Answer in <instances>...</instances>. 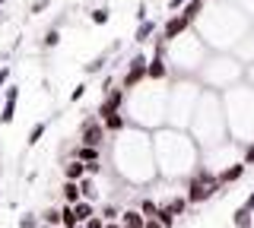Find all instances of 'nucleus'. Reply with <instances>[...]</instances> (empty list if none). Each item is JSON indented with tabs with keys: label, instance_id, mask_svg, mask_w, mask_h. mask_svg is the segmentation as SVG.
Listing matches in <instances>:
<instances>
[{
	"label": "nucleus",
	"instance_id": "obj_1",
	"mask_svg": "<svg viewBox=\"0 0 254 228\" xmlns=\"http://www.w3.org/2000/svg\"><path fill=\"white\" fill-rule=\"evenodd\" d=\"M108 130L105 124H102V117L89 111V117H86L83 124H79V146H92V149H102V143H105Z\"/></svg>",
	"mask_w": 254,
	"mask_h": 228
},
{
	"label": "nucleus",
	"instance_id": "obj_4",
	"mask_svg": "<svg viewBox=\"0 0 254 228\" xmlns=\"http://www.w3.org/2000/svg\"><path fill=\"white\" fill-rule=\"evenodd\" d=\"M127 95H130V92H127V89H121V86H118V89H111L108 95L99 101V108H95V114H99L102 121H105V117H111V114H121V108H124Z\"/></svg>",
	"mask_w": 254,
	"mask_h": 228
},
{
	"label": "nucleus",
	"instance_id": "obj_31",
	"mask_svg": "<svg viewBox=\"0 0 254 228\" xmlns=\"http://www.w3.org/2000/svg\"><path fill=\"white\" fill-rule=\"evenodd\" d=\"M188 3H190V0H169V13H175V10L181 13V10H185Z\"/></svg>",
	"mask_w": 254,
	"mask_h": 228
},
{
	"label": "nucleus",
	"instance_id": "obj_29",
	"mask_svg": "<svg viewBox=\"0 0 254 228\" xmlns=\"http://www.w3.org/2000/svg\"><path fill=\"white\" fill-rule=\"evenodd\" d=\"M149 19V6H146V0H140L137 3V22H146Z\"/></svg>",
	"mask_w": 254,
	"mask_h": 228
},
{
	"label": "nucleus",
	"instance_id": "obj_2",
	"mask_svg": "<svg viewBox=\"0 0 254 228\" xmlns=\"http://www.w3.org/2000/svg\"><path fill=\"white\" fill-rule=\"evenodd\" d=\"M146 67H149V57L143 51H137L130 60H127V70H124V76H121V89H127V92L140 89V83L146 80Z\"/></svg>",
	"mask_w": 254,
	"mask_h": 228
},
{
	"label": "nucleus",
	"instance_id": "obj_13",
	"mask_svg": "<svg viewBox=\"0 0 254 228\" xmlns=\"http://www.w3.org/2000/svg\"><path fill=\"white\" fill-rule=\"evenodd\" d=\"M121 225L124 228H146V216L140 209H124L121 212Z\"/></svg>",
	"mask_w": 254,
	"mask_h": 228
},
{
	"label": "nucleus",
	"instance_id": "obj_19",
	"mask_svg": "<svg viewBox=\"0 0 254 228\" xmlns=\"http://www.w3.org/2000/svg\"><path fill=\"white\" fill-rule=\"evenodd\" d=\"M45 130H48V121H38L35 127L29 130V139H26V146H29V149H32V146H38V143H42V137H45Z\"/></svg>",
	"mask_w": 254,
	"mask_h": 228
},
{
	"label": "nucleus",
	"instance_id": "obj_17",
	"mask_svg": "<svg viewBox=\"0 0 254 228\" xmlns=\"http://www.w3.org/2000/svg\"><path fill=\"white\" fill-rule=\"evenodd\" d=\"M232 228H254V212H248L245 206H238L232 212Z\"/></svg>",
	"mask_w": 254,
	"mask_h": 228
},
{
	"label": "nucleus",
	"instance_id": "obj_32",
	"mask_svg": "<svg viewBox=\"0 0 254 228\" xmlns=\"http://www.w3.org/2000/svg\"><path fill=\"white\" fill-rule=\"evenodd\" d=\"M86 171H89L92 178H99L102 175V162H86Z\"/></svg>",
	"mask_w": 254,
	"mask_h": 228
},
{
	"label": "nucleus",
	"instance_id": "obj_7",
	"mask_svg": "<svg viewBox=\"0 0 254 228\" xmlns=\"http://www.w3.org/2000/svg\"><path fill=\"white\" fill-rule=\"evenodd\" d=\"M159 32H162V26H159L156 19H146V22H137V32H133V42L137 45H146V42H156Z\"/></svg>",
	"mask_w": 254,
	"mask_h": 228
},
{
	"label": "nucleus",
	"instance_id": "obj_12",
	"mask_svg": "<svg viewBox=\"0 0 254 228\" xmlns=\"http://www.w3.org/2000/svg\"><path fill=\"white\" fill-rule=\"evenodd\" d=\"M61 196H64V203L76 206V203L83 200V187H79V181H64V187H61Z\"/></svg>",
	"mask_w": 254,
	"mask_h": 228
},
{
	"label": "nucleus",
	"instance_id": "obj_16",
	"mask_svg": "<svg viewBox=\"0 0 254 228\" xmlns=\"http://www.w3.org/2000/svg\"><path fill=\"white\" fill-rule=\"evenodd\" d=\"M38 216H42V225H45V228H61V225H64V216H61V209H54V206L42 209Z\"/></svg>",
	"mask_w": 254,
	"mask_h": 228
},
{
	"label": "nucleus",
	"instance_id": "obj_38",
	"mask_svg": "<svg viewBox=\"0 0 254 228\" xmlns=\"http://www.w3.org/2000/svg\"><path fill=\"white\" fill-rule=\"evenodd\" d=\"M3 3H6V0H0V6H3Z\"/></svg>",
	"mask_w": 254,
	"mask_h": 228
},
{
	"label": "nucleus",
	"instance_id": "obj_33",
	"mask_svg": "<svg viewBox=\"0 0 254 228\" xmlns=\"http://www.w3.org/2000/svg\"><path fill=\"white\" fill-rule=\"evenodd\" d=\"M10 73H13V67H0V86L6 89V83H10Z\"/></svg>",
	"mask_w": 254,
	"mask_h": 228
},
{
	"label": "nucleus",
	"instance_id": "obj_27",
	"mask_svg": "<svg viewBox=\"0 0 254 228\" xmlns=\"http://www.w3.org/2000/svg\"><path fill=\"white\" fill-rule=\"evenodd\" d=\"M190 206V203H188V196H175V200L169 203V209L175 212V216H185V209Z\"/></svg>",
	"mask_w": 254,
	"mask_h": 228
},
{
	"label": "nucleus",
	"instance_id": "obj_18",
	"mask_svg": "<svg viewBox=\"0 0 254 228\" xmlns=\"http://www.w3.org/2000/svg\"><path fill=\"white\" fill-rule=\"evenodd\" d=\"M79 187H83V200H89V203L99 200V184H95L92 175H86L83 181H79Z\"/></svg>",
	"mask_w": 254,
	"mask_h": 228
},
{
	"label": "nucleus",
	"instance_id": "obj_8",
	"mask_svg": "<svg viewBox=\"0 0 254 228\" xmlns=\"http://www.w3.org/2000/svg\"><path fill=\"white\" fill-rule=\"evenodd\" d=\"M245 171H248V165H245V162H232V165H226L222 171H216V178H219V184L226 187V184H235V181H242Z\"/></svg>",
	"mask_w": 254,
	"mask_h": 228
},
{
	"label": "nucleus",
	"instance_id": "obj_34",
	"mask_svg": "<svg viewBox=\"0 0 254 228\" xmlns=\"http://www.w3.org/2000/svg\"><path fill=\"white\" fill-rule=\"evenodd\" d=\"M48 3H51V0H35V3H32V13H42Z\"/></svg>",
	"mask_w": 254,
	"mask_h": 228
},
{
	"label": "nucleus",
	"instance_id": "obj_5",
	"mask_svg": "<svg viewBox=\"0 0 254 228\" xmlns=\"http://www.w3.org/2000/svg\"><path fill=\"white\" fill-rule=\"evenodd\" d=\"M216 193H222V187L219 184H200L197 178H190V184H188V203L190 206H200V203H206V200H213Z\"/></svg>",
	"mask_w": 254,
	"mask_h": 228
},
{
	"label": "nucleus",
	"instance_id": "obj_6",
	"mask_svg": "<svg viewBox=\"0 0 254 228\" xmlns=\"http://www.w3.org/2000/svg\"><path fill=\"white\" fill-rule=\"evenodd\" d=\"M16 101H19V86H6V89H3V108H0V127L13 124V117H16Z\"/></svg>",
	"mask_w": 254,
	"mask_h": 228
},
{
	"label": "nucleus",
	"instance_id": "obj_21",
	"mask_svg": "<svg viewBox=\"0 0 254 228\" xmlns=\"http://www.w3.org/2000/svg\"><path fill=\"white\" fill-rule=\"evenodd\" d=\"M58 45H61V29H58V26L45 29V35H42V48H58Z\"/></svg>",
	"mask_w": 254,
	"mask_h": 228
},
{
	"label": "nucleus",
	"instance_id": "obj_35",
	"mask_svg": "<svg viewBox=\"0 0 254 228\" xmlns=\"http://www.w3.org/2000/svg\"><path fill=\"white\" fill-rule=\"evenodd\" d=\"M242 206H245V209H248V212H254V190L248 193V200H245V203H242Z\"/></svg>",
	"mask_w": 254,
	"mask_h": 228
},
{
	"label": "nucleus",
	"instance_id": "obj_25",
	"mask_svg": "<svg viewBox=\"0 0 254 228\" xmlns=\"http://www.w3.org/2000/svg\"><path fill=\"white\" fill-rule=\"evenodd\" d=\"M19 228H42V216H35V212H22V216H19Z\"/></svg>",
	"mask_w": 254,
	"mask_h": 228
},
{
	"label": "nucleus",
	"instance_id": "obj_36",
	"mask_svg": "<svg viewBox=\"0 0 254 228\" xmlns=\"http://www.w3.org/2000/svg\"><path fill=\"white\" fill-rule=\"evenodd\" d=\"M146 228H165V225L159 222V219H146Z\"/></svg>",
	"mask_w": 254,
	"mask_h": 228
},
{
	"label": "nucleus",
	"instance_id": "obj_23",
	"mask_svg": "<svg viewBox=\"0 0 254 228\" xmlns=\"http://www.w3.org/2000/svg\"><path fill=\"white\" fill-rule=\"evenodd\" d=\"M159 209H162V206H159L156 200H149V196H146V200H140V212H143L146 219H156V216H159Z\"/></svg>",
	"mask_w": 254,
	"mask_h": 228
},
{
	"label": "nucleus",
	"instance_id": "obj_9",
	"mask_svg": "<svg viewBox=\"0 0 254 228\" xmlns=\"http://www.w3.org/2000/svg\"><path fill=\"white\" fill-rule=\"evenodd\" d=\"M165 76H169V64H165V57H149L146 80H149V83H162Z\"/></svg>",
	"mask_w": 254,
	"mask_h": 228
},
{
	"label": "nucleus",
	"instance_id": "obj_28",
	"mask_svg": "<svg viewBox=\"0 0 254 228\" xmlns=\"http://www.w3.org/2000/svg\"><path fill=\"white\" fill-rule=\"evenodd\" d=\"M86 89H89V86H86V83H76L73 89H70V101H73V105H76V101L86 95Z\"/></svg>",
	"mask_w": 254,
	"mask_h": 228
},
{
	"label": "nucleus",
	"instance_id": "obj_37",
	"mask_svg": "<svg viewBox=\"0 0 254 228\" xmlns=\"http://www.w3.org/2000/svg\"><path fill=\"white\" fill-rule=\"evenodd\" d=\"M105 228H124V225H121V222H108Z\"/></svg>",
	"mask_w": 254,
	"mask_h": 228
},
{
	"label": "nucleus",
	"instance_id": "obj_24",
	"mask_svg": "<svg viewBox=\"0 0 254 228\" xmlns=\"http://www.w3.org/2000/svg\"><path fill=\"white\" fill-rule=\"evenodd\" d=\"M61 216H64V228H76L79 222H76V212H73V206L70 203H64L61 206Z\"/></svg>",
	"mask_w": 254,
	"mask_h": 228
},
{
	"label": "nucleus",
	"instance_id": "obj_30",
	"mask_svg": "<svg viewBox=\"0 0 254 228\" xmlns=\"http://www.w3.org/2000/svg\"><path fill=\"white\" fill-rule=\"evenodd\" d=\"M242 162H245V165H254V143H245V152H242Z\"/></svg>",
	"mask_w": 254,
	"mask_h": 228
},
{
	"label": "nucleus",
	"instance_id": "obj_20",
	"mask_svg": "<svg viewBox=\"0 0 254 228\" xmlns=\"http://www.w3.org/2000/svg\"><path fill=\"white\" fill-rule=\"evenodd\" d=\"M121 212L124 209H118L115 203H102V209H99V216L105 219V222H121Z\"/></svg>",
	"mask_w": 254,
	"mask_h": 228
},
{
	"label": "nucleus",
	"instance_id": "obj_3",
	"mask_svg": "<svg viewBox=\"0 0 254 228\" xmlns=\"http://www.w3.org/2000/svg\"><path fill=\"white\" fill-rule=\"evenodd\" d=\"M190 26H194V22H190L185 13H172V16L162 22V32H159V38L172 45V42H178L181 35H188V29H190Z\"/></svg>",
	"mask_w": 254,
	"mask_h": 228
},
{
	"label": "nucleus",
	"instance_id": "obj_10",
	"mask_svg": "<svg viewBox=\"0 0 254 228\" xmlns=\"http://www.w3.org/2000/svg\"><path fill=\"white\" fill-rule=\"evenodd\" d=\"M111 51H118V42H115V45H111V48H108V51H102V54H95V57L89 60V64H86V67H83V73H86V76H95V73H102V70H105V67H108V54H111Z\"/></svg>",
	"mask_w": 254,
	"mask_h": 228
},
{
	"label": "nucleus",
	"instance_id": "obj_15",
	"mask_svg": "<svg viewBox=\"0 0 254 228\" xmlns=\"http://www.w3.org/2000/svg\"><path fill=\"white\" fill-rule=\"evenodd\" d=\"M102 124H105V130H108V133H124L130 121H127V111H121V114H111V117H105Z\"/></svg>",
	"mask_w": 254,
	"mask_h": 228
},
{
	"label": "nucleus",
	"instance_id": "obj_39",
	"mask_svg": "<svg viewBox=\"0 0 254 228\" xmlns=\"http://www.w3.org/2000/svg\"><path fill=\"white\" fill-rule=\"evenodd\" d=\"M61 228H64V225H61Z\"/></svg>",
	"mask_w": 254,
	"mask_h": 228
},
{
	"label": "nucleus",
	"instance_id": "obj_14",
	"mask_svg": "<svg viewBox=\"0 0 254 228\" xmlns=\"http://www.w3.org/2000/svg\"><path fill=\"white\" fill-rule=\"evenodd\" d=\"M73 212H76V222L79 225H86L92 216H99V209H95V203H89V200H79L76 206H73Z\"/></svg>",
	"mask_w": 254,
	"mask_h": 228
},
{
	"label": "nucleus",
	"instance_id": "obj_22",
	"mask_svg": "<svg viewBox=\"0 0 254 228\" xmlns=\"http://www.w3.org/2000/svg\"><path fill=\"white\" fill-rule=\"evenodd\" d=\"M89 19H92V26H105V22L111 19V10L108 6H95V10L89 13Z\"/></svg>",
	"mask_w": 254,
	"mask_h": 228
},
{
	"label": "nucleus",
	"instance_id": "obj_11",
	"mask_svg": "<svg viewBox=\"0 0 254 228\" xmlns=\"http://www.w3.org/2000/svg\"><path fill=\"white\" fill-rule=\"evenodd\" d=\"M89 171H86V162L79 159H67L64 162V181H83Z\"/></svg>",
	"mask_w": 254,
	"mask_h": 228
},
{
	"label": "nucleus",
	"instance_id": "obj_26",
	"mask_svg": "<svg viewBox=\"0 0 254 228\" xmlns=\"http://www.w3.org/2000/svg\"><path fill=\"white\" fill-rule=\"evenodd\" d=\"M156 219H159V222H162L165 228H172L175 222H178V216H175V212H172L169 206H162V209H159V216H156Z\"/></svg>",
	"mask_w": 254,
	"mask_h": 228
}]
</instances>
